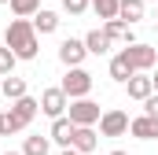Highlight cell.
Returning <instances> with one entry per match:
<instances>
[{
    "label": "cell",
    "instance_id": "cell-1",
    "mask_svg": "<svg viewBox=\"0 0 158 155\" xmlns=\"http://www.w3.org/2000/svg\"><path fill=\"white\" fill-rule=\"evenodd\" d=\"M4 48L15 52V59H37V30L33 19H11L7 33H4Z\"/></svg>",
    "mask_w": 158,
    "mask_h": 155
},
{
    "label": "cell",
    "instance_id": "cell-2",
    "mask_svg": "<svg viewBox=\"0 0 158 155\" xmlns=\"http://www.w3.org/2000/svg\"><path fill=\"white\" fill-rule=\"evenodd\" d=\"M37 111H40V100H33V96L15 100V104H11V111L4 115V122H7V137H11V133H22V129L37 118Z\"/></svg>",
    "mask_w": 158,
    "mask_h": 155
},
{
    "label": "cell",
    "instance_id": "cell-3",
    "mask_svg": "<svg viewBox=\"0 0 158 155\" xmlns=\"http://www.w3.org/2000/svg\"><path fill=\"white\" fill-rule=\"evenodd\" d=\"M121 55L129 59V67H132L136 74H147V70L158 63V48H155V44H140V41L129 44V48H121Z\"/></svg>",
    "mask_w": 158,
    "mask_h": 155
},
{
    "label": "cell",
    "instance_id": "cell-4",
    "mask_svg": "<svg viewBox=\"0 0 158 155\" xmlns=\"http://www.w3.org/2000/svg\"><path fill=\"white\" fill-rule=\"evenodd\" d=\"M59 89L66 92V100H85V96L92 92V74H88L85 67H74V70H66V78H63Z\"/></svg>",
    "mask_w": 158,
    "mask_h": 155
},
{
    "label": "cell",
    "instance_id": "cell-5",
    "mask_svg": "<svg viewBox=\"0 0 158 155\" xmlns=\"http://www.w3.org/2000/svg\"><path fill=\"white\" fill-rule=\"evenodd\" d=\"M129 122H132V118L125 115L121 107L103 111V118H99V137H125V133H129Z\"/></svg>",
    "mask_w": 158,
    "mask_h": 155
},
{
    "label": "cell",
    "instance_id": "cell-6",
    "mask_svg": "<svg viewBox=\"0 0 158 155\" xmlns=\"http://www.w3.org/2000/svg\"><path fill=\"white\" fill-rule=\"evenodd\" d=\"M99 118H103V111H99L96 100H88V96L85 100H70V122L74 126H96Z\"/></svg>",
    "mask_w": 158,
    "mask_h": 155
},
{
    "label": "cell",
    "instance_id": "cell-7",
    "mask_svg": "<svg viewBox=\"0 0 158 155\" xmlns=\"http://www.w3.org/2000/svg\"><path fill=\"white\" fill-rule=\"evenodd\" d=\"M66 107H70V100H66V92H63L59 85L40 92V111L52 118V122H55V118H63V111H66Z\"/></svg>",
    "mask_w": 158,
    "mask_h": 155
},
{
    "label": "cell",
    "instance_id": "cell-8",
    "mask_svg": "<svg viewBox=\"0 0 158 155\" xmlns=\"http://www.w3.org/2000/svg\"><path fill=\"white\" fill-rule=\"evenodd\" d=\"M85 55H88V48H85V41H77V37H66L63 44H59V63L70 67V70L85 63Z\"/></svg>",
    "mask_w": 158,
    "mask_h": 155
},
{
    "label": "cell",
    "instance_id": "cell-9",
    "mask_svg": "<svg viewBox=\"0 0 158 155\" xmlns=\"http://www.w3.org/2000/svg\"><path fill=\"white\" fill-rule=\"evenodd\" d=\"M125 89H129V100H151L155 96V81H151V74H132L129 81H125Z\"/></svg>",
    "mask_w": 158,
    "mask_h": 155
},
{
    "label": "cell",
    "instance_id": "cell-10",
    "mask_svg": "<svg viewBox=\"0 0 158 155\" xmlns=\"http://www.w3.org/2000/svg\"><path fill=\"white\" fill-rule=\"evenodd\" d=\"M70 148L81 152V155L96 152V148H99V133H96L92 126H77V129H74V144H70Z\"/></svg>",
    "mask_w": 158,
    "mask_h": 155
},
{
    "label": "cell",
    "instance_id": "cell-11",
    "mask_svg": "<svg viewBox=\"0 0 158 155\" xmlns=\"http://www.w3.org/2000/svg\"><path fill=\"white\" fill-rule=\"evenodd\" d=\"M129 133L140 137V140H158V118H151V115L132 118V122H129Z\"/></svg>",
    "mask_w": 158,
    "mask_h": 155
},
{
    "label": "cell",
    "instance_id": "cell-12",
    "mask_svg": "<svg viewBox=\"0 0 158 155\" xmlns=\"http://www.w3.org/2000/svg\"><path fill=\"white\" fill-rule=\"evenodd\" d=\"M74 129H77V126H74L70 118H55V122H52L48 140H55L59 148H70V144H74Z\"/></svg>",
    "mask_w": 158,
    "mask_h": 155
},
{
    "label": "cell",
    "instance_id": "cell-13",
    "mask_svg": "<svg viewBox=\"0 0 158 155\" xmlns=\"http://www.w3.org/2000/svg\"><path fill=\"white\" fill-rule=\"evenodd\" d=\"M143 11H147L143 0H118V19L129 22V26H136V22L143 19Z\"/></svg>",
    "mask_w": 158,
    "mask_h": 155
},
{
    "label": "cell",
    "instance_id": "cell-14",
    "mask_svg": "<svg viewBox=\"0 0 158 155\" xmlns=\"http://www.w3.org/2000/svg\"><path fill=\"white\" fill-rule=\"evenodd\" d=\"M103 33H107L110 41H121L125 48H129V44H136V37H132V26H129V22H121V19H110V22L103 26Z\"/></svg>",
    "mask_w": 158,
    "mask_h": 155
},
{
    "label": "cell",
    "instance_id": "cell-15",
    "mask_svg": "<svg viewBox=\"0 0 158 155\" xmlns=\"http://www.w3.org/2000/svg\"><path fill=\"white\" fill-rule=\"evenodd\" d=\"M110 44H114V41L107 37L103 30H92V33L85 37V48H88V55H107V52H110Z\"/></svg>",
    "mask_w": 158,
    "mask_h": 155
},
{
    "label": "cell",
    "instance_id": "cell-16",
    "mask_svg": "<svg viewBox=\"0 0 158 155\" xmlns=\"http://www.w3.org/2000/svg\"><path fill=\"white\" fill-rule=\"evenodd\" d=\"M0 92H4L11 104H15V100H22V96H30V92H26V78H15V74L0 81Z\"/></svg>",
    "mask_w": 158,
    "mask_h": 155
},
{
    "label": "cell",
    "instance_id": "cell-17",
    "mask_svg": "<svg viewBox=\"0 0 158 155\" xmlns=\"http://www.w3.org/2000/svg\"><path fill=\"white\" fill-rule=\"evenodd\" d=\"M33 30H37V33H55V30H59V15H55V11H37V15H33Z\"/></svg>",
    "mask_w": 158,
    "mask_h": 155
},
{
    "label": "cell",
    "instance_id": "cell-18",
    "mask_svg": "<svg viewBox=\"0 0 158 155\" xmlns=\"http://www.w3.org/2000/svg\"><path fill=\"white\" fill-rule=\"evenodd\" d=\"M136 74V70H132V67H129V59H125V55H114V59H110V78H114V81H121V85H125V81H129V78Z\"/></svg>",
    "mask_w": 158,
    "mask_h": 155
},
{
    "label": "cell",
    "instance_id": "cell-19",
    "mask_svg": "<svg viewBox=\"0 0 158 155\" xmlns=\"http://www.w3.org/2000/svg\"><path fill=\"white\" fill-rule=\"evenodd\" d=\"M11 11H15V19H33L40 11V0H11Z\"/></svg>",
    "mask_w": 158,
    "mask_h": 155
},
{
    "label": "cell",
    "instance_id": "cell-20",
    "mask_svg": "<svg viewBox=\"0 0 158 155\" xmlns=\"http://www.w3.org/2000/svg\"><path fill=\"white\" fill-rule=\"evenodd\" d=\"M48 148H52V140H48V137H26L22 155H48Z\"/></svg>",
    "mask_w": 158,
    "mask_h": 155
},
{
    "label": "cell",
    "instance_id": "cell-21",
    "mask_svg": "<svg viewBox=\"0 0 158 155\" xmlns=\"http://www.w3.org/2000/svg\"><path fill=\"white\" fill-rule=\"evenodd\" d=\"M92 7L99 11V19H118V0H92Z\"/></svg>",
    "mask_w": 158,
    "mask_h": 155
},
{
    "label": "cell",
    "instance_id": "cell-22",
    "mask_svg": "<svg viewBox=\"0 0 158 155\" xmlns=\"http://www.w3.org/2000/svg\"><path fill=\"white\" fill-rule=\"evenodd\" d=\"M15 52L11 48H0V78H11V70H15Z\"/></svg>",
    "mask_w": 158,
    "mask_h": 155
},
{
    "label": "cell",
    "instance_id": "cell-23",
    "mask_svg": "<svg viewBox=\"0 0 158 155\" xmlns=\"http://www.w3.org/2000/svg\"><path fill=\"white\" fill-rule=\"evenodd\" d=\"M88 4H92V0H63V11L77 19V15H85V11H88Z\"/></svg>",
    "mask_w": 158,
    "mask_h": 155
},
{
    "label": "cell",
    "instance_id": "cell-24",
    "mask_svg": "<svg viewBox=\"0 0 158 155\" xmlns=\"http://www.w3.org/2000/svg\"><path fill=\"white\" fill-rule=\"evenodd\" d=\"M143 115H151V118H158V96H151V100L143 104Z\"/></svg>",
    "mask_w": 158,
    "mask_h": 155
},
{
    "label": "cell",
    "instance_id": "cell-25",
    "mask_svg": "<svg viewBox=\"0 0 158 155\" xmlns=\"http://www.w3.org/2000/svg\"><path fill=\"white\" fill-rule=\"evenodd\" d=\"M0 137H7V122H4V115H0Z\"/></svg>",
    "mask_w": 158,
    "mask_h": 155
},
{
    "label": "cell",
    "instance_id": "cell-26",
    "mask_svg": "<svg viewBox=\"0 0 158 155\" xmlns=\"http://www.w3.org/2000/svg\"><path fill=\"white\" fill-rule=\"evenodd\" d=\"M59 155H81V152H74V148H63V152H59Z\"/></svg>",
    "mask_w": 158,
    "mask_h": 155
},
{
    "label": "cell",
    "instance_id": "cell-27",
    "mask_svg": "<svg viewBox=\"0 0 158 155\" xmlns=\"http://www.w3.org/2000/svg\"><path fill=\"white\" fill-rule=\"evenodd\" d=\"M151 81H155V89H158V74H151Z\"/></svg>",
    "mask_w": 158,
    "mask_h": 155
},
{
    "label": "cell",
    "instance_id": "cell-28",
    "mask_svg": "<svg viewBox=\"0 0 158 155\" xmlns=\"http://www.w3.org/2000/svg\"><path fill=\"white\" fill-rule=\"evenodd\" d=\"M4 155H22V152H4Z\"/></svg>",
    "mask_w": 158,
    "mask_h": 155
},
{
    "label": "cell",
    "instance_id": "cell-29",
    "mask_svg": "<svg viewBox=\"0 0 158 155\" xmlns=\"http://www.w3.org/2000/svg\"><path fill=\"white\" fill-rule=\"evenodd\" d=\"M110 155H129V152H110Z\"/></svg>",
    "mask_w": 158,
    "mask_h": 155
},
{
    "label": "cell",
    "instance_id": "cell-30",
    "mask_svg": "<svg viewBox=\"0 0 158 155\" xmlns=\"http://www.w3.org/2000/svg\"><path fill=\"white\" fill-rule=\"evenodd\" d=\"M0 4H11V0H0Z\"/></svg>",
    "mask_w": 158,
    "mask_h": 155
},
{
    "label": "cell",
    "instance_id": "cell-31",
    "mask_svg": "<svg viewBox=\"0 0 158 155\" xmlns=\"http://www.w3.org/2000/svg\"><path fill=\"white\" fill-rule=\"evenodd\" d=\"M143 4H147V0H143ZM155 4H158V0H155Z\"/></svg>",
    "mask_w": 158,
    "mask_h": 155
},
{
    "label": "cell",
    "instance_id": "cell-32",
    "mask_svg": "<svg viewBox=\"0 0 158 155\" xmlns=\"http://www.w3.org/2000/svg\"><path fill=\"white\" fill-rule=\"evenodd\" d=\"M0 81H4V78H0Z\"/></svg>",
    "mask_w": 158,
    "mask_h": 155
},
{
    "label": "cell",
    "instance_id": "cell-33",
    "mask_svg": "<svg viewBox=\"0 0 158 155\" xmlns=\"http://www.w3.org/2000/svg\"><path fill=\"white\" fill-rule=\"evenodd\" d=\"M155 15H158V11H155Z\"/></svg>",
    "mask_w": 158,
    "mask_h": 155
},
{
    "label": "cell",
    "instance_id": "cell-34",
    "mask_svg": "<svg viewBox=\"0 0 158 155\" xmlns=\"http://www.w3.org/2000/svg\"><path fill=\"white\" fill-rule=\"evenodd\" d=\"M0 155H4V152H0Z\"/></svg>",
    "mask_w": 158,
    "mask_h": 155
}]
</instances>
